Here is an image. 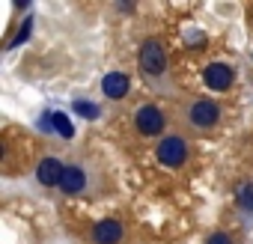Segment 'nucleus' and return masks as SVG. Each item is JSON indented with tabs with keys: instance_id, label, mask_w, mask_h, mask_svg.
<instances>
[{
	"instance_id": "nucleus-8",
	"label": "nucleus",
	"mask_w": 253,
	"mask_h": 244,
	"mask_svg": "<svg viewBox=\"0 0 253 244\" xmlns=\"http://www.w3.org/2000/svg\"><path fill=\"white\" fill-rule=\"evenodd\" d=\"M63 170H66V164L48 155V158H42V161L36 164V179H39V185L54 188V185H60V182H63Z\"/></svg>"
},
{
	"instance_id": "nucleus-10",
	"label": "nucleus",
	"mask_w": 253,
	"mask_h": 244,
	"mask_svg": "<svg viewBox=\"0 0 253 244\" xmlns=\"http://www.w3.org/2000/svg\"><path fill=\"white\" fill-rule=\"evenodd\" d=\"M51 125L60 131V137H66V140H72V137H75V125L69 122V116H66V113H51Z\"/></svg>"
},
{
	"instance_id": "nucleus-4",
	"label": "nucleus",
	"mask_w": 253,
	"mask_h": 244,
	"mask_svg": "<svg viewBox=\"0 0 253 244\" xmlns=\"http://www.w3.org/2000/svg\"><path fill=\"white\" fill-rule=\"evenodd\" d=\"M89 188H92V176L86 173V167L84 164H66L60 191L66 197H81V194H89Z\"/></svg>"
},
{
	"instance_id": "nucleus-13",
	"label": "nucleus",
	"mask_w": 253,
	"mask_h": 244,
	"mask_svg": "<svg viewBox=\"0 0 253 244\" xmlns=\"http://www.w3.org/2000/svg\"><path fill=\"white\" fill-rule=\"evenodd\" d=\"M206 244H232V235H226V232H211V235L206 238Z\"/></svg>"
},
{
	"instance_id": "nucleus-2",
	"label": "nucleus",
	"mask_w": 253,
	"mask_h": 244,
	"mask_svg": "<svg viewBox=\"0 0 253 244\" xmlns=\"http://www.w3.org/2000/svg\"><path fill=\"white\" fill-rule=\"evenodd\" d=\"M155 155H158V164H161V167H167V170H179V167L188 164V158H191V146H188L185 137H179V134H167V137L158 143Z\"/></svg>"
},
{
	"instance_id": "nucleus-6",
	"label": "nucleus",
	"mask_w": 253,
	"mask_h": 244,
	"mask_svg": "<svg viewBox=\"0 0 253 244\" xmlns=\"http://www.w3.org/2000/svg\"><path fill=\"white\" fill-rule=\"evenodd\" d=\"M89 238H92V244H119L125 238V226L116 217H104V220H98L92 226Z\"/></svg>"
},
{
	"instance_id": "nucleus-3",
	"label": "nucleus",
	"mask_w": 253,
	"mask_h": 244,
	"mask_svg": "<svg viewBox=\"0 0 253 244\" xmlns=\"http://www.w3.org/2000/svg\"><path fill=\"white\" fill-rule=\"evenodd\" d=\"M137 60H140V72L146 78H152V81L167 72V51H164V45L158 39H146L140 45V57Z\"/></svg>"
},
{
	"instance_id": "nucleus-12",
	"label": "nucleus",
	"mask_w": 253,
	"mask_h": 244,
	"mask_svg": "<svg viewBox=\"0 0 253 244\" xmlns=\"http://www.w3.org/2000/svg\"><path fill=\"white\" fill-rule=\"evenodd\" d=\"M75 110H78L81 116H86V119H95V116H98V107L89 104V101H75Z\"/></svg>"
},
{
	"instance_id": "nucleus-1",
	"label": "nucleus",
	"mask_w": 253,
	"mask_h": 244,
	"mask_svg": "<svg viewBox=\"0 0 253 244\" xmlns=\"http://www.w3.org/2000/svg\"><path fill=\"white\" fill-rule=\"evenodd\" d=\"M185 122H188L191 128H197V131H211L220 122V104L211 101V98H197V101L188 104Z\"/></svg>"
},
{
	"instance_id": "nucleus-9",
	"label": "nucleus",
	"mask_w": 253,
	"mask_h": 244,
	"mask_svg": "<svg viewBox=\"0 0 253 244\" xmlns=\"http://www.w3.org/2000/svg\"><path fill=\"white\" fill-rule=\"evenodd\" d=\"M101 92L107 98H113V101L125 98V95H128V75H125V72H107L104 81H101Z\"/></svg>"
},
{
	"instance_id": "nucleus-5",
	"label": "nucleus",
	"mask_w": 253,
	"mask_h": 244,
	"mask_svg": "<svg viewBox=\"0 0 253 244\" xmlns=\"http://www.w3.org/2000/svg\"><path fill=\"white\" fill-rule=\"evenodd\" d=\"M134 125H137V131L143 137H155V134H161L167 128V116L155 104H140L134 110Z\"/></svg>"
},
{
	"instance_id": "nucleus-14",
	"label": "nucleus",
	"mask_w": 253,
	"mask_h": 244,
	"mask_svg": "<svg viewBox=\"0 0 253 244\" xmlns=\"http://www.w3.org/2000/svg\"><path fill=\"white\" fill-rule=\"evenodd\" d=\"M27 36H30V21H24V27L18 30V36H15V39L9 42V48H18V45H21V42H24Z\"/></svg>"
},
{
	"instance_id": "nucleus-7",
	"label": "nucleus",
	"mask_w": 253,
	"mask_h": 244,
	"mask_svg": "<svg viewBox=\"0 0 253 244\" xmlns=\"http://www.w3.org/2000/svg\"><path fill=\"white\" fill-rule=\"evenodd\" d=\"M232 69L226 66V63H211V66H206V72H203V81H206V86L209 89H214V92H226L229 86H232Z\"/></svg>"
},
{
	"instance_id": "nucleus-11",
	"label": "nucleus",
	"mask_w": 253,
	"mask_h": 244,
	"mask_svg": "<svg viewBox=\"0 0 253 244\" xmlns=\"http://www.w3.org/2000/svg\"><path fill=\"white\" fill-rule=\"evenodd\" d=\"M238 208L241 211H247V214H253V185H241V191H238Z\"/></svg>"
}]
</instances>
